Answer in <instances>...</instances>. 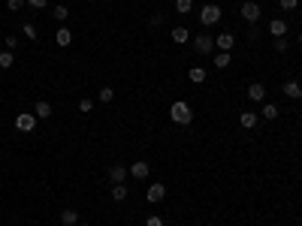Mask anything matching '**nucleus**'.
I'll use <instances>...</instances> for the list:
<instances>
[{
  "instance_id": "nucleus-15",
  "label": "nucleus",
  "mask_w": 302,
  "mask_h": 226,
  "mask_svg": "<svg viewBox=\"0 0 302 226\" xmlns=\"http://www.w3.org/2000/svg\"><path fill=\"white\" fill-rule=\"evenodd\" d=\"M61 223L64 226H79V211H76V208H64L61 211Z\"/></svg>"
},
{
  "instance_id": "nucleus-9",
  "label": "nucleus",
  "mask_w": 302,
  "mask_h": 226,
  "mask_svg": "<svg viewBox=\"0 0 302 226\" xmlns=\"http://www.w3.org/2000/svg\"><path fill=\"white\" fill-rule=\"evenodd\" d=\"M281 94H284L287 100H302V85L290 79V82H284V85H281Z\"/></svg>"
},
{
  "instance_id": "nucleus-27",
  "label": "nucleus",
  "mask_w": 302,
  "mask_h": 226,
  "mask_svg": "<svg viewBox=\"0 0 302 226\" xmlns=\"http://www.w3.org/2000/svg\"><path fill=\"white\" fill-rule=\"evenodd\" d=\"M21 33H24V36H27V40H30V43H33V40H36V27H33V24H30V21H27V24H24V27H21Z\"/></svg>"
},
{
  "instance_id": "nucleus-13",
  "label": "nucleus",
  "mask_w": 302,
  "mask_h": 226,
  "mask_svg": "<svg viewBox=\"0 0 302 226\" xmlns=\"http://www.w3.org/2000/svg\"><path fill=\"white\" fill-rule=\"evenodd\" d=\"M257 121H260V115H257V112H251V109L239 115V124H242L245 130H254V127H257Z\"/></svg>"
},
{
  "instance_id": "nucleus-16",
  "label": "nucleus",
  "mask_w": 302,
  "mask_h": 226,
  "mask_svg": "<svg viewBox=\"0 0 302 226\" xmlns=\"http://www.w3.org/2000/svg\"><path fill=\"white\" fill-rule=\"evenodd\" d=\"M206 75H209L206 66H191V69H187V79H191L194 85H203V82H206Z\"/></svg>"
},
{
  "instance_id": "nucleus-26",
  "label": "nucleus",
  "mask_w": 302,
  "mask_h": 226,
  "mask_svg": "<svg viewBox=\"0 0 302 226\" xmlns=\"http://www.w3.org/2000/svg\"><path fill=\"white\" fill-rule=\"evenodd\" d=\"M91 109H94V100L82 97V100H79V112H82V115H91Z\"/></svg>"
},
{
  "instance_id": "nucleus-1",
  "label": "nucleus",
  "mask_w": 302,
  "mask_h": 226,
  "mask_svg": "<svg viewBox=\"0 0 302 226\" xmlns=\"http://www.w3.org/2000/svg\"><path fill=\"white\" fill-rule=\"evenodd\" d=\"M169 118H172V124L187 127V124L194 121V112H191V106H187L184 100H175V103L169 106Z\"/></svg>"
},
{
  "instance_id": "nucleus-29",
  "label": "nucleus",
  "mask_w": 302,
  "mask_h": 226,
  "mask_svg": "<svg viewBox=\"0 0 302 226\" xmlns=\"http://www.w3.org/2000/svg\"><path fill=\"white\" fill-rule=\"evenodd\" d=\"M278 3H281V9H284V12H293V9L299 6V0H278Z\"/></svg>"
},
{
  "instance_id": "nucleus-12",
  "label": "nucleus",
  "mask_w": 302,
  "mask_h": 226,
  "mask_svg": "<svg viewBox=\"0 0 302 226\" xmlns=\"http://www.w3.org/2000/svg\"><path fill=\"white\" fill-rule=\"evenodd\" d=\"M269 33L275 36V40L287 36V21H284V18H272V21H269Z\"/></svg>"
},
{
  "instance_id": "nucleus-32",
  "label": "nucleus",
  "mask_w": 302,
  "mask_h": 226,
  "mask_svg": "<svg viewBox=\"0 0 302 226\" xmlns=\"http://www.w3.org/2000/svg\"><path fill=\"white\" fill-rule=\"evenodd\" d=\"M18 49V36H6V52H15Z\"/></svg>"
},
{
  "instance_id": "nucleus-30",
  "label": "nucleus",
  "mask_w": 302,
  "mask_h": 226,
  "mask_svg": "<svg viewBox=\"0 0 302 226\" xmlns=\"http://www.w3.org/2000/svg\"><path fill=\"white\" fill-rule=\"evenodd\" d=\"M27 6H30V9H46L49 0H27Z\"/></svg>"
},
{
  "instance_id": "nucleus-36",
  "label": "nucleus",
  "mask_w": 302,
  "mask_h": 226,
  "mask_svg": "<svg viewBox=\"0 0 302 226\" xmlns=\"http://www.w3.org/2000/svg\"><path fill=\"white\" fill-rule=\"evenodd\" d=\"M79 226H91V223H79Z\"/></svg>"
},
{
  "instance_id": "nucleus-22",
  "label": "nucleus",
  "mask_w": 302,
  "mask_h": 226,
  "mask_svg": "<svg viewBox=\"0 0 302 226\" xmlns=\"http://www.w3.org/2000/svg\"><path fill=\"white\" fill-rule=\"evenodd\" d=\"M194 9V0H175V12H181V15H187Z\"/></svg>"
},
{
  "instance_id": "nucleus-10",
  "label": "nucleus",
  "mask_w": 302,
  "mask_h": 226,
  "mask_svg": "<svg viewBox=\"0 0 302 226\" xmlns=\"http://www.w3.org/2000/svg\"><path fill=\"white\" fill-rule=\"evenodd\" d=\"M233 46H236V36L233 33H221L218 40H215V49L218 52H233Z\"/></svg>"
},
{
  "instance_id": "nucleus-4",
  "label": "nucleus",
  "mask_w": 302,
  "mask_h": 226,
  "mask_svg": "<svg viewBox=\"0 0 302 226\" xmlns=\"http://www.w3.org/2000/svg\"><path fill=\"white\" fill-rule=\"evenodd\" d=\"M221 18H224V12H221L218 3H209V6L200 9V21H203V24H218Z\"/></svg>"
},
{
  "instance_id": "nucleus-11",
  "label": "nucleus",
  "mask_w": 302,
  "mask_h": 226,
  "mask_svg": "<svg viewBox=\"0 0 302 226\" xmlns=\"http://www.w3.org/2000/svg\"><path fill=\"white\" fill-rule=\"evenodd\" d=\"M148 172H151V163H148V160H136V163H130V175H133V178L142 181V178H148Z\"/></svg>"
},
{
  "instance_id": "nucleus-20",
  "label": "nucleus",
  "mask_w": 302,
  "mask_h": 226,
  "mask_svg": "<svg viewBox=\"0 0 302 226\" xmlns=\"http://www.w3.org/2000/svg\"><path fill=\"white\" fill-rule=\"evenodd\" d=\"M191 40V30L187 27H172V43H187Z\"/></svg>"
},
{
  "instance_id": "nucleus-37",
  "label": "nucleus",
  "mask_w": 302,
  "mask_h": 226,
  "mask_svg": "<svg viewBox=\"0 0 302 226\" xmlns=\"http://www.w3.org/2000/svg\"><path fill=\"white\" fill-rule=\"evenodd\" d=\"M88 3H97V0H88Z\"/></svg>"
},
{
  "instance_id": "nucleus-35",
  "label": "nucleus",
  "mask_w": 302,
  "mask_h": 226,
  "mask_svg": "<svg viewBox=\"0 0 302 226\" xmlns=\"http://www.w3.org/2000/svg\"><path fill=\"white\" fill-rule=\"evenodd\" d=\"M296 43H299V46H302V30H299V36H296Z\"/></svg>"
},
{
  "instance_id": "nucleus-2",
  "label": "nucleus",
  "mask_w": 302,
  "mask_h": 226,
  "mask_svg": "<svg viewBox=\"0 0 302 226\" xmlns=\"http://www.w3.org/2000/svg\"><path fill=\"white\" fill-rule=\"evenodd\" d=\"M36 124H40V118H36L33 112H21V115H15V130H21V133H33Z\"/></svg>"
},
{
  "instance_id": "nucleus-5",
  "label": "nucleus",
  "mask_w": 302,
  "mask_h": 226,
  "mask_svg": "<svg viewBox=\"0 0 302 226\" xmlns=\"http://www.w3.org/2000/svg\"><path fill=\"white\" fill-rule=\"evenodd\" d=\"M127 172H130V169H127L124 163H112V166H109V181H112V184H124V181H127Z\"/></svg>"
},
{
  "instance_id": "nucleus-18",
  "label": "nucleus",
  "mask_w": 302,
  "mask_h": 226,
  "mask_svg": "<svg viewBox=\"0 0 302 226\" xmlns=\"http://www.w3.org/2000/svg\"><path fill=\"white\" fill-rule=\"evenodd\" d=\"M260 118L275 121V118H278V106H275V103H263V109H260Z\"/></svg>"
},
{
  "instance_id": "nucleus-6",
  "label": "nucleus",
  "mask_w": 302,
  "mask_h": 226,
  "mask_svg": "<svg viewBox=\"0 0 302 226\" xmlns=\"http://www.w3.org/2000/svg\"><path fill=\"white\" fill-rule=\"evenodd\" d=\"M163 196H166V187H163V184H151L148 190H145V199H148L151 205H157V202H163Z\"/></svg>"
},
{
  "instance_id": "nucleus-3",
  "label": "nucleus",
  "mask_w": 302,
  "mask_h": 226,
  "mask_svg": "<svg viewBox=\"0 0 302 226\" xmlns=\"http://www.w3.org/2000/svg\"><path fill=\"white\" fill-rule=\"evenodd\" d=\"M239 12H242V18H245L248 24H257V21L263 18V12H260V3H254V0H245Z\"/></svg>"
},
{
  "instance_id": "nucleus-21",
  "label": "nucleus",
  "mask_w": 302,
  "mask_h": 226,
  "mask_svg": "<svg viewBox=\"0 0 302 226\" xmlns=\"http://www.w3.org/2000/svg\"><path fill=\"white\" fill-rule=\"evenodd\" d=\"M112 199H115V202H124V199H127V187H124V184H112Z\"/></svg>"
},
{
  "instance_id": "nucleus-25",
  "label": "nucleus",
  "mask_w": 302,
  "mask_h": 226,
  "mask_svg": "<svg viewBox=\"0 0 302 226\" xmlns=\"http://www.w3.org/2000/svg\"><path fill=\"white\" fill-rule=\"evenodd\" d=\"M67 18H70V9H67L64 3H58V6H55V21H67Z\"/></svg>"
},
{
  "instance_id": "nucleus-24",
  "label": "nucleus",
  "mask_w": 302,
  "mask_h": 226,
  "mask_svg": "<svg viewBox=\"0 0 302 226\" xmlns=\"http://www.w3.org/2000/svg\"><path fill=\"white\" fill-rule=\"evenodd\" d=\"M12 63H15V57H12V52H6V49H3V52H0V66H3V69H9Z\"/></svg>"
},
{
  "instance_id": "nucleus-19",
  "label": "nucleus",
  "mask_w": 302,
  "mask_h": 226,
  "mask_svg": "<svg viewBox=\"0 0 302 226\" xmlns=\"http://www.w3.org/2000/svg\"><path fill=\"white\" fill-rule=\"evenodd\" d=\"M212 66H218V69H226V66H230V52H218V55L212 57Z\"/></svg>"
},
{
  "instance_id": "nucleus-33",
  "label": "nucleus",
  "mask_w": 302,
  "mask_h": 226,
  "mask_svg": "<svg viewBox=\"0 0 302 226\" xmlns=\"http://www.w3.org/2000/svg\"><path fill=\"white\" fill-rule=\"evenodd\" d=\"M145 226H163V217H157V214H151V217L145 220Z\"/></svg>"
},
{
  "instance_id": "nucleus-23",
  "label": "nucleus",
  "mask_w": 302,
  "mask_h": 226,
  "mask_svg": "<svg viewBox=\"0 0 302 226\" xmlns=\"http://www.w3.org/2000/svg\"><path fill=\"white\" fill-rule=\"evenodd\" d=\"M97 100L100 103H112V100H115V91H112V88H100L97 91Z\"/></svg>"
},
{
  "instance_id": "nucleus-31",
  "label": "nucleus",
  "mask_w": 302,
  "mask_h": 226,
  "mask_svg": "<svg viewBox=\"0 0 302 226\" xmlns=\"http://www.w3.org/2000/svg\"><path fill=\"white\" fill-rule=\"evenodd\" d=\"M290 43H287V36H281V40H275V52H287Z\"/></svg>"
},
{
  "instance_id": "nucleus-14",
  "label": "nucleus",
  "mask_w": 302,
  "mask_h": 226,
  "mask_svg": "<svg viewBox=\"0 0 302 226\" xmlns=\"http://www.w3.org/2000/svg\"><path fill=\"white\" fill-rule=\"evenodd\" d=\"M248 100H254V103H263V100H266V88H263L260 82L248 85Z\"/></svg>"
},
{
  "instance_id": "nucleus-7",
  "label": "nucleus",
  "mask_w": 302,
  "mask_h": 226,
  "mask_svg": "<svg viewBox=\"0 0 302 226\" xmlns=\"http://www.w3.org/2000/svg\"><path fill=\"white\" fill-rule=\"evenodd\" d=\"M194 49H197L200 55H212V52H215V40H212V36H206V33H200L197 40H194Z\"/></svg>"
},
{
  "instance_id": "nucleus-28",
  "label": "nucleus",
  "mask_w": 302,
  "mask_h": 226,
  "mask_svg": "<svg viewBox=\"0 0 302 226\" xmlns=\"http://www.w3.org/2000/svg\"><path fill=\"white\" fill-rule=\"evenodd\" d=\"M24 3H27V0H6V9H9V12H18Z\"/></svg>"
},
{
  "instance_id": "nucleus-34",
  "label": "nucleus",
  "mask_w": 302,
  "mask_h": 226,
  "mask_svg": "<svg viewBox=\"0 0 302 226\" xmlns=\"http://www.w3.org/2000/svg\"><path fill=\"white\" fill-rule=\"evenodd\" d=\"M148 24H151V27H160V24H163V15H151Z\"/></svg>"
},
{
  "instance_id": "nucleus-17",
  "label": "nucleus",
  "mask_w": 302,
  "mask_h": 226,
  "mask_svg": "<svg viewBox=\"0 0 302 226\" xmlns=\"http://www.w3.org/2000/svg\"><path fill=\"white\" fill-rule=\"evenodd\" d=\"M70 43H73V33H70L67 27H61V30L55 33V46H61V49H67Z\"/></svg>"
},
{
  "instance_id": "nucleus-8",
  "label": "nucleus",
  "mask_w": 302,
  "mask_h": 226,
  "mask_svg": "<svg viewBox=\"0 0 302 226\" xmlns=\"http://www.w3.org/2000/svg\"><path fill=\"white\" fill-rule=\"evenodd\" d=\"M33 115L40 118V121H49V118L55 115V109H52V103H49V100H40V103L33 106Z\"/></svg>"
}]
</instances>
